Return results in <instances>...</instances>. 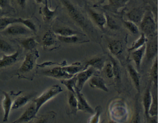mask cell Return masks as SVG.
Wrapping results in <instances>:
<instances>
[{
	"mask_svg": "<svg viewBox=\"0 0 158 123\" xmlns=\"http://www.w3.org/2000/svg\"><path fill=\"white\" fill-rule=\"evenodd\" d=\"M91 1H93V2H94L97 3L102 4V3H103L106 0H91Z\"/></svg>",
	"mask_w": 158,
	"mask_h": 123,
	"instance_id": "7dc6e473",
	"label": "cell"
},
{
	"mask_svg": "<svg viewBox=\"0 0 158 123\" xmlns=\"http://www.w3.org/2000/svg\"><path fill=\"white\" fill-rule=\"evenodd\" d=\"M17 23L23 25L33 32H35L36 31V26L31 20L22 18H17Z\"/></svg>",
	"mask_w": 158,
	"mask_h": 123,
	"instance_id": "d590c367",
	"label": "cell"
},
{
	"mask_svg": "<svg viewBox=\"0 0 158 123\" xmlns=\"http://www.w3.org/2000/svg\"><path fill=\"white\" fill-rule=\"evenodd\" d=\"M19 51H16L12 54L4 55L2 59H0V69L7 68L15 64L19 58Z\"/></svg>",
	"mask_w": 158,
	"mask_h": 123,
	"instance_id": "4fadbf2b",
	"label": "cell"
},
{
	"mask_svg": "<svg viewBox=\"0 0 158 123\" xmlns=\"http://www.w3.org/2000/svg\"><path fill=\"white\" fill-rule=\"evenodd\" d=\"M35 2H36L37 3H38V4H40V3H42L43 2V0H35Z\"/></svg>",
	"mask_w": 158,
	"mask_h": 123,
	"instance_id": "c3c4849f",
	"label": "cell"
},
{
	"mask_svg": "<svg viewBox=\"0 0 158 123\" xmlns=\"http://www.w3.org/2000/svg\"><path fill=\"white\" fill-rule=\"evenodd\" d=\"M63 89L59 85H55L48 89L40 96L34 100L36 112H38L41 107L49 100L63 92Z\"/></svg>",
	"mask_w": 158,
	"mask_h": 123,
	"instance_id": "7a4b0ae2",
	"label": "cell"
},
{
	"mask_svg": "<svg viewBox=\"0 0 158 123\" xmlns=\"http://www.w3.org/2000/svg\"><path fill=\"white\" fill-rule=\"evenodd\" d=\"M76 95L77 100V110L83 111L86 113L94 114L95 110L88 103L84 95L81 93V91L75 88Z\"/></svg>",
	"mask_w": 158,
	"mask_h": 123,
	"instance_id": "8992f818",
	"label": "cell"
},
{
	"mask_svg": "<svg viewBox=\"0 0 158 123\" xmlns=\"http://www.w3.org/2000/svg\"><path fill=\"white\" fill-rule=\"evenodd\" d=\"M105 65V61L102 58L95 57L92 59L86 62L84 66V69L88 67H92L94 69L101 71L103 69Z\"/></svg>",
	"mask_w": 158,
	"mask_h": 123,
	"instance_id": "ac0fdd59",
	"label": "cell"
},
{
	"mask_svg": "<svg viewBox=\"0 0 158 123\" xmlns=\"http://www.w3.org/2000/svg\"><path fill=\"white\" fill-rule=\"evenodd\" d=\"M152 101V95L150 90V86H148L145 90L143 97V106L144 114L147 118L149 116V110Z\"/></svg>",
	"mask_w": 158,
	"mask_h": 123,
	"instance_id": "7402d4cb",
	"label": "cell"
},
{
	"mask_svg": "<svg viewBox=\"0 0 158 123\" xmlns=\"http://www.w3.org/2000/svg\"><path fill=\"white\" fill-rule=\"evenodd\" d=\"M0 51L9 55L15 52V49L10 43L3 39H0Z\"/></svg>",
	"mask_w": 158,
	"mask_h": 123,
	"instance_id": "d6a6232c",
	"label": "cell"
},
{
	"mask_svg": "<svg viewBox=\"0 0 158 123\" xmlns=\"http://www.w3.org/2000/svg\"><path fill=\"white\" fill-rule=\"evenodd\" d=\"M37 112L34 103L31 104L18 119L12 123H27L32 120Z\"/></svg>",
	"mask_w": 158,
	"mask_h": 123,
	"instance_id": "9c48e42d",
	"label": "cell"
},
{
	"mask_svg": "<svg viewBox=\"0 0 158 123\" xmlns=\"http://www.w3.org/2000/svg\"><path fill=\"white\" fill-rule=\"evenodd\" d=\"M45 6L42 8L41 10V13L42 18L45 21H49L51 20L56 14V12L57 8L54 10H51L48 7V0H45Z\"/></svg>",
	"mask_w": 158,
	"mask_h": 123,
	"instance_id": "cb8c5ba5",
	"label": "cell"
},
{
	"mask_svg": "<svg viewBox=\"0 0 158 123\" xmlns=\"http://www.w3.org/2000/svg\"><path fill=\"white\" fill-rule=\"evenodd\" d=\"M105 15L106 20V25H107L110 29H118L119 27L116 21L109 15L107 14H105Z\"/></svg>",
	"mask_w": 158,
	"mask_h": 123,
	"instance_id": "ab89813d",
	"label": "cell"
},
{
	"mask_svg": "<svg viewBox=\"0 0 158 123\" xmlns=\"http://www.w3.org/2000/svg\"><path fill=\"white\" fill-rule=\"evenodd\" d=\"M2 9H1V8H0V14H1V13H2Z\"/></svg>",
	"mask_w": 158,
	"mask_h": 123,
	"instance_id": "f907efd6",
	"label": "cell"
},
{
	"mask_svg": "<svg viewBox=\"0 0 158 123\" xmlns=\"http://www.w3.org/2000/svg\"><path fill=\"white\" fill-rule=\"evenodd\" d=\"M109 123H117V122H115V121H114V120H111V121L109 122Z\"/></svg>",
	"mask_w": 158,
	"mask_h": 123,
	"instance_id": "681fc988",
	"label": "cell"
},
{
	"mask_svg": "<svg viewBox=\"0 0 158 123\" xmlns=\"http://www.w3.org/2000/svg\"><path fill=\"white\" fill-rule=\"evenodd\" d=\"M60 82L68 89L69 92L75 94V88L77 84V78L76 75L69 79L61 80Z\"/></svg>",
	"mask_w": 158,
	"mask_h": 123,
	"instance_id": "83f0119b",
	"label": "cell"
},
{
	"mask_svg": "<svg viewBox=\"0 0 158 123\" xmlns=\"http://www.w3.org/2000/svg\"><path fill=\"white\" fill-rule=\"evenodd\" d=\"M35 123H47V121L45 118H40Z\"/></svg>",
	"mask_w": 158,
	"mask_h": 123,
	"instance_id": "bcb514c9",
	"label": "cell"
},
{
	"mask_svg": "<svg viewBox=\"0 0 158 123\" xmlns=\"http://www.w3.org/2000/svg\"><path fill=\"white\" fill-rule=\"evenodd\" d=\"M57 37L55 33L51 31H47L44 33L42 38V43L45 48H48L55 46L56 43Z\"/></svg>",
	"mask_w": 158,
	"mask_h": 123,
	"instance_id": "5bb4252c",
	"label": "cell"
},
{
	"mask_svg": "<svg viewBox=\"0 0 158 123\" xmlns=\"http://www.w3.org/2000/svg\"><path fill=\"white\" fill-rule=\"evenodd\" d=\"M68 104L71 113L76 114L77 110V100L76 93L69 92L68 96Z\"/></svg>",
	"mask_w": 158,
	"mask_h": 123,
	"instance_id": "f546056e",
	"label": "cell"
},
{
	"mask_svg": "<svg viewBox=\"0 0 158 123\" xmlns=\"http://www.w3.org/2000/svg\"><path fill=\"white\" fill-rule=\"evenodd\" d=\"M148 41L147 36H145L144 33H142L138 39L136 40L135 42H134L131 47L129 48L128 51L129 52H131L141 47L147 43Z\"/></svg>",
	"mask_w": 158,
	"mask_h": 123,
	"instance_id": "d4e9b609",
	"label": "cell"
},
{
	"mask_svg": "<svg viewBox=\"0 0 158 123\" xmlns=\"http://www.w3.org/2000/svg\"><path fill=\"white\" fill-rule=\"evenodd\" d=\"M124 26L133 35H137L139 33V27L137 24L130 20H123Z\"/></svg>",
	"mask_w": 158,
	"mask_h": 123,
	"instance_id": "8d00e7d4",
	"label": "cell"
},
{
	"mask_svg": "<svg viewBox=\"0 0 158 123\" xmlns=\"http://www.w3.org/2000/svg\"><path fill=\"white\" fill-rule=\"evenodd\" d=\"M127 69L130 77L131 78L135 88L138 92H139L140 90V77L139 71H137L131 64H129L127 66Z\"/></svg>",
	"mask_w": 158,
	"mask_h": 123,
	"instance_id": "d6986e66",
	"label": "cell"
},
{
	"mask_svg": "<svg viewBox=\"0 0 158 123\" xmlns=\"http://www.w3.org/2000/svg\"><path fill=\"white\" fill-rule=\"evenodd\" d=\"M1 32L5 35L11 36L28 35H30L32 32L27 27L19 23L11 24Z\"/></svg>",
	"mask_w": 158,
	"mask_h": 123,
	"instance_id": "277c9868",
	"label": "cell"
},
{
	"mask_svg": "<svg viewBox=\"0 0 158 123\" xmlns=\"http://www.w3.org/2000/svg\"><path fill=\"white\" fill-rule=\"evenodd\" d=\"M140 24L141 30L146 36H153L157 32L156 22L151 15L145 14Z\"/></svg>",
	"mask_w": 158,
	"mask_h": 123,
	"instance_id": "3957f363",
	"label": "cell"
},
{
	"mask_svg": "<svg viewBox=\"0 0 158 123\" xmlns=\"http://www.w3.org/2000/svg\"><path fill=\"white\" fill-rule=\"evenodd\" d=\"M57 39L60 41L66 43H75L79 40L77 36H69V37H60L57 36Z\"/></svg>",
	"mask_w": 158,
	"mask_h": 123,
	"instance_id": "f35d334b",
	"label": "cell"
},
{
	"mask_svg": "<svg viewBox=\"0 0 158 123\" xmlns=\"http://www.w3.org/2000/svg\"><path fill=\"white\" fill-rule=\"evenodd\" d=\"M17 23V18H0V31H3L11 24Z\"/></svg>",
	"mask_w": 158,
	"mask_h": 123,
	"instance_id": "e575fe53",
	"label": "cell"
},
{
	"mask_svg": "<svg viewBox=\"0 0 158 123\" xmlns=\"http://www.w3.org/2000/svg\"><path fill=\"white\" fill-rule=\"evenodd\" d=\"M90 79L89 85L91 87L99 89L104 92H108V89L106 85L105 81L102 77L98 76H93Z\"/></svg>",
	"mask_w": 158,
	"mask_h": 123,
	"instance_id": "2e32d148",
	"label": "cell"
},
{
	"mask_svg": "<svg viewBox=\"0 0 158 123\" xmlns=\"http://www.w3.org/2000/svg\"><path fill=\"white\" fill-rule=\"evenodd\" d=\"M145 15L144 10L141 8H134L127 14L128 20L133 22L135 24L140 23Z\"/></svg>",
	"mask_w": 158,
	"mask_h": 123,
	"instance_id": "7c38bea8",
	"label": "cell"
},
{
	"mask_svg": "<svg viewBox=\"0 0 158 123\" xmlns=\"http://www.w3.org/2000/svg\"><path fill=\"white\" fill-rule=\"evenodd\" d=\"M43 74L47 77H51L60 80L69 79L73 77L64 71L62 67H56L52 69L46 70L44 71Z\"/></svg>",
	"mask_w": 158,
	"mask_h": 123,
	"instance_id": "ba28073f",
	"label": "cell"
},
{
	"mask_svg": "<svg viewBox=\"0 0 158 123\" xmlns=\"http://www.w3.org/2000/svg\"><path fill=\"white\" fill-rule=\"evenodd\" d=\"M62 68L64 71L72 76L84 70V66L79 62H77L69 66H65Z\"/></svg>",
	"mask_w": 158,
	"mask_h": 123,
	"instance_id": "603a6c76",
	"label": "cell"
},
{
	"mask_svg": "<svg viewBox=\"0 0 158 123\" xmlns=\"http://www.w3.org/2000/svg\"><path fill=\"white\" fill-rule=\"evenodd\" d=\"M152 95V101L149 110V116H157L158 115V96L157 94Z\"/></svg>",
	"mask_w": 158,
	"mask_h": 123,
	"instance_id": "4dcf8cb0",
	"label": "cell"
},
{
	"mask_svg": "<svg viewBox=\"0 0 158 123\" xmlns=\"http://www.w3.org/2000/svg\"><path fill=\"white\" fill-rule=\"evenodd\" d=\"M16 1L21 8H24L26 6L27 0H16Z\"/></svg>",
	"mask_w": 158,
	"mask_h": 123,
	"instance_id": "7bdbcfd3",
	"label": "cell"
},
{
	"mask_svg": "<svg viewBox=\"0 0 158 123\" xmlns=\"http://www.w3.org/2000/svg\"><path fill=\"white\" fill-rule=\"evenodd\" d=\"M31 98V96H21L17 98L12 103L11 109L15 110L25 106L28 103Z\"/></svg>",
	"mask_w": 158,
	"mask_h": 123,
	"instance_id": "484cf974",
	"label": "cell"
},
{
	"mask_svg": "<svg viewBox=\"0 0 158 123\" xmlns=\"http://www.w3.org/2000/svg\"><path fill=\"white\" fill-rule=\"evenodd\" d=\"M94 70L92 67H89L76 75L77 78L76 88L79 91H81L87 80L93 76Z\"/></svg>",
	"mask_w": 158,
	"mask_h": 123,
	"instance_id": "5b68a950",
	"label": "cell"
},
{
	"mask_svg": "<svg viewBox=\"0 0 158 123\" xmlns=\"http://www.w3.org/2000/svg\"><path fill=\"white\" fill-rule=\"evenodd\" d=\"M88 12L94 23L100 29H103L106 26V23L105 14L97 12L90 9L88 10Z\"/></svg>",
	"mask_w": 158,
	"mask_h": 123,
	"instance_id": "30bf717a",
	"label": "cell"
},
{
	"mask_svg": "<svg viewBox=\"0 0 158 123\" xmlns=\"http://www.w3.org/2000/svg\"><path fill=\"white\" fill-rule=\"evenodd\" d=\"M150 76L155 87L157 88L158 86V58L157 56L151 69Z\"/></svg>",
	"mask_w": 158,
	"mask_h": 123,
	"instance_id": "836d02e7",
	"label": "cell"
},
{
	"mask_svg": "<svg viewBox=\"0 0 158 123\" xmlns=\"http://www.w3.org/2000/svg\"><path fill=\"white\" fill-rule=\"evenodd\" d=\"M55 33L60 37H66L69 36H77L79 33L69 28H59L55 31Z\"/></svg>",
	"mask_w": 158,
	"mask_h": 123,
	"instance_id": "f1b7e54d",
	"label": "cell"
},
{
	"mask_svg": "<svg viewBox=\"0 0 158 123\" xmlns=\"http://www.w3.org/2000/svg\"><path fill=\"white\" fill-rule=\"evenodd\" d=\"M4 95V98L2 102V106L3 110V122H5L8 121L9 119L10 112L12 108L11 99L9 95L6 92H3Z\"/></svg>",
	"mask_w": 158,
	"mask_h": 123,
	"instance_id": "9a60e30c",
	"label": "cell"
},
{
	"mask_svg": "<svg viewBox=\"0 0 158 123\" xmlns=\"http://www.w3.org/2000/svg\"><path fill=\"white\" fill-rule=\"evenodd\" d=\"M110 59L113 69L114 77L116 82H119L121 78V71L119 64L113 57L110 56Z\"/></svg>",
	"mask_w": 158,
	"mask_h": 123,
	"instance_id": "1f68e13d",
	"label": "cell"
},
{
	"mask_svg": "<svg viewBox=\"0 0 158 123\" xmlns=\"http://www.w3.org/2000/svg\"><path fill=\"white\" fill-rule=\"evenodd\" d=\"M137 103L135 104V110L133 114L132 117L131 119L130 123H140V116L139 110V107L137 106Z\"/></svg>",
	"mask_w": 158,
	"mask_h": 123,
	"instance_id": "60d3db41",
	"label": "cell"
},
{
	"mask_svg": "<svg viewBox=\"0 0 158 123\" xmlns=\"http://www.w3.org/2000/svg\"><path fill=\"white\" fill-rule=\"evenodd\" d=\"M20 43L23 48L30 51L33 50L37 45V42L36 40L32 37L22 40L20 42Z\"/></svg>",
	"mask_w": 158,
	"mask_h": 123,
	"instance_id": "4316f807",
	"label": "cell"
},
{
	"mask_svg": "<svg viewBox=\"0 0 158 123\" xmlns=\"http://www.w3.org/2000/svg\"><path fill=\"white\" fill-rule=\"evenodd\" d=\"M148 120V123H158L157 121V116H154V117H149L147 118Z\"/></svg>",
	"mask_w": 158,
	"mask_h": 123,
	"instance_id": "ee69618b",
	"label": "cell"
},
{
	"mask_svg": "<svg viewBox=\"0 0 158 123\" xmlns=\"http://www.w3.org/2000/svg\"><path fill=\"white\" fill-rule=\"evenodd\" d=\"M145 44L142 46L141 47L131 52V56L132 59L136 65V68H137L138 71L140 70L142 61L143 59L145 54V48H146Z\"/></svg>",
	"mask_w": 158,
	"mask_h": 123,
	"instance_id": "8fae6325",
	"label": "cell"
},
{
	"mask_svg": "<svg viewBox=\"0 0 158 123\" xmlns=\"http://www.w3.org/2000/svg\"><path fill=\"white\" fill-rule=\"evenodd\" d=\"M6 0H0V8L1 9L4 8L6 5Z\"/></svg>",
	"mask_w": 158,
	"mask_h": 123,
	"instance_id": "f6af8a7d",
	"label": "cell"
},
{
	"mask_svg": "<svg viewBox=\"0 0 158 123\" xmlns=\"http://www.w3.org/2000/svg\"><path fill=\"white\" fill-rule=\"evenodd\" d=\"M102 112V108L98 106L96 108L94 113L93 114L92 117L90 118L88 123H99Z\"/></svg>",
	"mask_w": 158,
	"mask_h": 123,
	"instance_id": "74e56055",
	"label": "cell"
},
{
	"mask_svg": "<svg viewBox=\"0 0 158 123\" xmlns=\"http://www.w3.org/2000/svg\"><path fill=\"white\" fill-rule=\"evenodd\" d=\"M36 59L37 55L34 52H30L26 54L25 59L19 69V72L26 73L31 71L34 68Z\"/></svg>",
	"mask_w": 158,
	"mask_h": 123,
	"instance_id": "52a82bcc",
	"label": "cell"
},
{
	"mask_svg": "<svg viewBox=\"0 0 158 123\" xmlns=\"http://www.w3.org/2000/svg\"><path fill=\"white\" fill-rule=\"evenodd\" d=\"M108 5L105 7L106 9L114 12H117L119 10L125 7L130 0H108Z\"/></svg>",
	"mask_w": 158,
	"mask_h": 123,
	"instance_id": "e0dca14e",
	"label": "cell"
},
{
	"mask_svg": "<svg viewBox=\"0 0 158 123\" xmlns=\"http://www.w3.org/2000/svg\"><path fill=\"white\" fill-rule=\"evenodd\" d=\"M108 48L109 51L114 56H119L123 51V44L120 40H113L108 43Z\"/></svg>",
	"mask_w": 158,
	"mask_h": 123,
	"instance_id": "44dd1931",
	"label": "cell"
},
{
	"mask_svg": "<svg viewBox=\"0 0 158 123\" xmlns=\"http://www.w3.org/2000/svg\"><path fill=\"white\" fill-rule=\"evenodd\" d=\"M145 55L148 60H151L156 56L158 53V42L155 40L145 44Z\"/></svg>",
	"mask_w": 158,
	"mask_h": 123,
	"instance_id": "ffe728a7",
	"label": "cell"
},
{
	"mask_svg": "<svg viewBox=\"0 0 158 123\" xmlns=\"http://www.w3.org/2000/svg\"><path fill=\"white\" fill-rule=\"evenodd\" d=\"M105 73L107 77L109 78L114 77L113 69L112 65L111 62L107 63L106 65H105Z\"/></svg>",
	"mask_w": 158,
	"mask_h": 123,
	"instance_id": "b9f144b4",
	"label": "cell"
},
{
	"mask_svg": "<svg viewBox=\"0 0 158 123\" xmlns=\"http://www.w3.org/2000/svg\"><path fill=\"white\" fill-rule=\"evenodd\" d=\"M65 8L68 14L74 21L83 30L86 32L92 31V28L87 19L78 9L70 2L69 0H60Z\"/></svg>",
	"mask_w": 158,
	"mask_h": 123,
	"instance_id": "6da1fadb",
	"label": "cell"
}]
</instances>
